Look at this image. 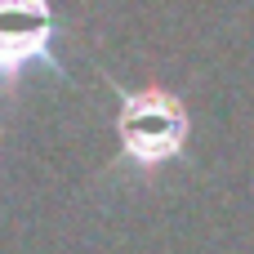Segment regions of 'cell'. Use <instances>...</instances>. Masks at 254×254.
Masks as SVG:
<instances>
[{"label": "cell", "mask_w": 254, "mask_h": 254, "mask_svg": "<svg viewBox=\"0 0 254 254\" xmlns=\"http://www.w3.org/2000/svg\"><path fill=\"white\" fill-rule=\"evenodd\" d=\"M0 67L4 85L18 89L31 67L67 76L54 54V9L49 0H0Z\"/></svg>", "instance_id": "cell-2"}, {"label": "cell", "mask_w": 254, "mask_h": 254, "mask_svg": "<svg viewBox=\"0 0 254 254\" xmlns=\"http://www.w3.org/2000/svg\"><path fill=\"white\" fill-rule=\"evenodd\" d=\"M116 103H121L116 138H121L125 165H134L138 174H156L161 165L183 156L192 116L179 94H170L161 85H143V89H116Z\"/></svg>", "instance_id": "cell-1"}]
</instances>
